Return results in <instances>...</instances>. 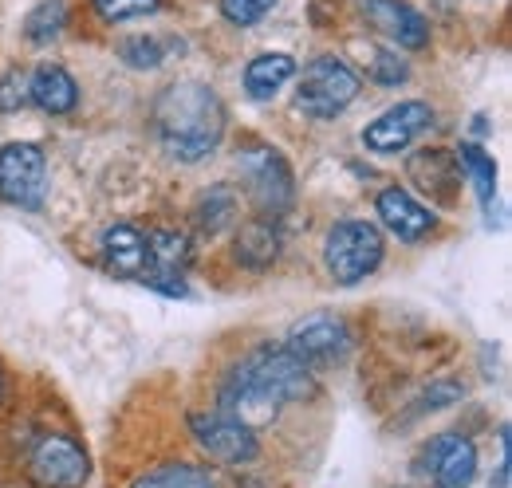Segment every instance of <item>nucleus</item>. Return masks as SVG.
I'll use <instances>...</instances> for the list:
<instances>
[{"instance_id":"obj_1","label":"nucleus","mask_w":512,"mask_h":488,"mask_svg":"<svg viewBox=\"0 0 512 488\" xmlns=\"http://www.w3.org/2000/svg\"><path fill=\"white\" fill-rule=\"evenodd\" d=\"M312 394V370L288 347H256L221 386V414L237 418L241 426H268L288 402Z\"/></svg>"},{"instance_id":"obj_2","label":"nucleus","mask_w":512,"mask_h":488,"mask_svg":"<svg viewBox=\"0 0 512 488\" xmlns=\"http://www.w3.org/2000/svg\"><path fill=\"white\" fill-rule=\"evenodd\" d=\"M225 103L209 83L178 79L154 103V130L170 158L201 162L225 138Z\"/></svg>"},{"instance_id":"obj_3","label":"nucleus","mask_w":512,"mask_h":488,"mask_svg":"<svg viewBox=\"0 0 512 488\" xmlns=\"http://www.w3.org/2000/svg\"><path fill=\"white\" fill-rule=\"evenodd\" d=\"M383 252H386L383 233L371 221H339L327 233L323 264H327V272H331L335 284L351 288V284L367 280L383 264Z\"/></svg>"},{"instance_id":"obj_4","label":"nucleus","mask_w":512,"mask_h":488,"mask_svg":"<svg viewBox=\"0 0 512 488\" xmlns=\"http://www.w3.org/2000/svg\"><path fill=\"white\" fill-rule=\"evenodd\" d=\"M359 99V75L339 60V56H320L304 67L296 83V107L312 119H335Z\"/></svg>"},{"instance_id":"obj_5","label":"nucleus","mask_w":512,"mask_h":488,"mask_svg":"<svg viewBox=\"0 0 512 488\" xmlns=\"http://www.w3.org/2000/svg\"><path fill=\"white\" fill-rule=\"evenodd\" d=\"M237 158H241V178L253 193V205L260 209V217H280L296 197V182H292V170H288L284 154L256 142V146H245Z\"/></svg>"},{"instance_id":"obj_6","label":"nucleus","mask_w":512,"mask_h":488,"mask_svg":"<svg viewBox=\"0 0 512 488\" xmlns=\"http://www.w3.org/2000/svg\"><path fill=\"white\" fill-rule=\"evenodd\" d=\"M48 185L44 150L32 142H8L0 150V201L16 209H40Z\"/></svg>"},{"instance_id":"obj_7","label":"nucleus","mask_w":512,"mask_h":488,"mask_svg":"<svg viewBox=\"0 0 512 488\" xmlns=\"http://www.w3.org/2000/svg\"><path fill=\"white\" fill-rule=\"evenodd\" d=\"M190 429H193V441L217 465H249V461H256V453H260L253 429L241 426L237 418H229L221 410H197V414H190Z\"/></svg>"},{"instance_id":"obj_8","label":"nucleus","mask_w":512,"mask_h":488,"mask_svg":"<svg viewBox=\"0 0 512 488\" xmlns=\"http://www.w3.org/2000/svg\"><path fill=\"white\" fill-rule=\"evenodd\" d=\"M288 351L300 359L304 366H331L339 359H347L351 351V331L339 315H327L316 311L308 319H300L292 331H288Z\"/></svg>"},{"instance_id":"obj_9","label":"nucleus","mask_w":512,"mask_h":488,"mask_svg":"<svg viewBox=\"0 0 512 488\" xmlns=\"http://www.w3.org/2000/svg\"><path fill=\"white\" fill-rule=\"evenodd\" d=\"M186 268H190V237L178 229L146 233V272L138 276L146 288L166 296H186Z\"/></svg>"},{"instance_id":"obj_10","label":"nucleus","mask_w":512,"mask_h":488,"mask_svg":"<svg viewBox=\"0 0 512 488\" xmlns=\"http://www.w3.org/2000/svg\"><path fill=\"white\" fill-rule=\"evenodd\" d=\"M418 473L434 488H469L477 477V449L469 437L442 433L422 449Z\"/></svg>"},{"instance_id":"obj_11","label":"nucleus","mask_w":512,"mask_h":488,"mask_svg":"<svg viewBox=\"0 0 512 488\" xmlns=\"http://www.w3.org/2000/svg\"><path fill=\"white\" fill-rule=\"evenodd\" d=\"M28 469L36 477V485L44 488H83L87 473H91V461H87V453L71 437L48 433V437L36 441Z\"/></svg>"},{"instance_id":"obj_12","label":"nucleus","mask_w":512,"mask_h":488,"mask_svg":"<svg viewBox=\"0 0 512 488\" xmlns=\"http://www.w3.org/2000/svg\"><path fill=\"white\" fill-rule=\"evenodd\" d=\"M430 126H434L430 103L410 99V103H398V107H390L386 115H379V119L371 122V126L363 130V146L375 150V154H398V150H406L418 134H426Z\"/></svg>"},{"instance_id":"obj_13","label":"nucleus","mask_w":512,"mask_h":488,"mask_svg":"<svg viewBox=\"0 0 512 488\" xmlns=\"http://www.w3.org/2000/svg\"><path fill=\"white\" fill-rule=\"evenodd\" d=\"M359 12L367 16V24L375 32H383L386 40H394V44H402L410 52H422L430 44L426 20L406 0H359Z\"/></svg>"},{"instance_id":"obj_14","label":"nucleus","mask_w":512,"mask_h":488,"mask_svg":"<svg viewBox=\"0 0 512 488\" xmlns=\"http://www.w3.org/2000/svg\"><path fill=\"white\" fill-rule=\"evenodd\" d=\"M379 221L398 237V241H426L438 229L434 209H426L422 201H414L406 189L390 185L379 193Z\"/></svg>"},{"instance_id":"obj_15","label":"nucleus","mask_w":512,"mask_h":488,"mask_svg":"<svg viewBox=\"0 0 512 488\" xmlns=\"http://www.w3.org/2000/svg\"><path fill=\"white\" fill-rule=\"evenodd\" d=\"M28 99L48 115H67L79 103V87L60 63H40L28 79Z\"/></svg>"},{"instance_id":"obj_16","label":"nucleus","mask_w":512,"mask_h":488,"mask_svg":"<svg viewBox=\"0 0 512 488\" xmlns=\"http://www.w3.org/2000/svg\"><path fill=\"white\" fill-rule=\"evenodd\" d=\"M103 260L115 276H142L146 272V233L134 225H111L103 233Z\"/></svg>"},{"instance_id":"obj_17","label":"nucleus","mask_w":512,"mask_h":488,"mask_svg":"<svg viewBox=\"0 0 512 488\" xmlns=\"http://www.w3.org/2000/svg\"><path fill=\"white\" fill-rule=\"evenodd\" d=\"M280 252V229H276V217H256L249 221L241 233H237V260L249 264V268H264L272 264Z\"/></svg>"},{"instance_id":"obj_18","label":"nucleus","mask_w":512,"mask_h":488,"mask_svg":"<svg viewBox=\"0 0 512 488\" xmlns=\"http://www.w3.org/2000/svg\"><path fill=\"white\" fill-rule=\"evenodd\" d=\"M410 178L422 185L426 193L453 197V182H457V158H449L446 150H418V154L410 158Z\"/></svg>"},{"instance_id":"obj_19","label":"nucleus","mask_w":512,"mask_h":488,"mask_svg":"<svg viewBox=\"0 0 512 488\" xmlns=\"http://www.w3.org/2000/svg\"><path fill=\"white\" fill-rule=\"evenodd\" d=\"M296 75V60L284 56V52H272V56H256L245 71V91L253 99H272L288 79Z\"/></svg>"},{"instance_id":"obj_20","label":"nucleus","mask_w":512,"mask_h":488,"mask_svg":"<svg viewBox=\"0 0 512 488\" xmlns=\"http://www.w3.org/2000/svg\"><path fill=\"white\" fill-rule=\"evenodd\" d=\"M193 221H197V229L201 233H221L225 225H233L237 221V193L229 189V185H213L201 201H197V209H193Z\"/></svg>"},{"instance_id":"obj_21","label":"nucleus","mask_w":512,"mask_h":488,"mask_svg":"<svg viewBox=\"0 0 512 488\" xmlns=\"http://www.w3.org/2000/svg\"><path fill=\"white\" fill-rule=\"evenodd\" d=\"M457 166L469 170V178H473V185H477L481 205L489 209V205H493V193H497V166H493V158H489L477 142H461V150H457Z\"/></svg>"},{"instance_id":"obj_22","label":"nucleus","mask_w":512,"mask_h":488,"mask_svg":"<svg viewBox=\"0 0 512 488\" xmlns=\"http://www.w3.org/2000/svg\"><path fill=\"white\" fill-rule=\"evenodd\" d=\"M64 24H67L64 0H40V4L24 16V36H28L32 44H48V40H56V36L64 32Z\"/></svg>"},{"instance_id":"obj_23","label":"nucleus","mask_w":512,"mask_h":488,"mask_svg":"<svg viewBox=\"0 0 512 488\" xmlns=\"http://www.w3.org/2000/svg\"><path fill=\"white\" fill-rule=\"evenodd\" d=\"M134 488H213V477L197 465H166L158 473H146Z\"/></svg>"},{"instance_id":"obj_24","label":"nucleus","mask_w":512,"mask_h":488,"mask_svg":"<svg viewBox=\"0 0 512 488\" xmlns=\"http://www.w3.org/2000/svg\"><path fill=\"white\" fill-rule=\"evenodd\" d=\"M119 56L130 63V67H158L166 60V44L154 40V36H134V40H123L119 44Z\"/></svg>"},{"instance_id":"obj_25","label":"nucleus","mask_w":512,"mask_h":488,"mask_svg":"<svg viewBox=\"0 0 512 488\" xmlns=\"http://www.w3.org/2000/svg\"><path fill=\"white\" fill-rule=\"evenodd\" d=\"M95 12L107 20V24H123V20H138V16H150L158 8V0H91Z\"/></svg>"},{"instance_id":"obj_26","label":"nucleus","mask_w":512,"mask_h":488,"mask_svg":"<svg viewBox=\"0 0 512 488\" xmlns=\"http://www.w3.org/2000/svg\"><path fill=\"white\" fill-rule=\"evenodd\" d=\"M272 8H276V0H221L225 20L237 24V28H249L256 20H264Z\"/></svg>"},{"instance_id":"obj_27","label":"nucleus","mask_w":512,"mask_h":488,"mask_svg":"<svg viewBox=\"0 0 512 488\" xmlns=\"http://www.w3.org/2000/svg\"><path fill=\"white\" fill-rule=\"evenodd\" d=\"M367 71H371L375 83H386V87H394V83H402L410 75L406 63L398 60L394 52H375V63H367Z\"/></svg>"},{"instance_id":"obj_28","label":"nucleus","mask_w":512,"mask_h":488,"mask_svg":"<svg viewBox=\"0 0 512 488\" xmlns=\"http://www.w3.org/2000/svg\"><path fill=\"white\" fill-rule=\"evenodd\" d=\"M28 99V79L20 75V71H8L4 79H0V111L8 115V111H20V103Z\"/></svg>"},{"instance_id":"obj_29","label":"nucleus","mask_w":512,"mask_h":488,"mask_svg":"<svg viewBox=\"0 0 512 488\" xmlns=\"http://www.w3.org/2000/svg\"><path fill=\"white\" fill-rule=\"evenodd\" d=\"M457 398H461V386H457V382H449V378H442V382H438V386H434L418 406H430V414H434L438 406H449V402H457Z\"/></svg>"}]
</instances>
